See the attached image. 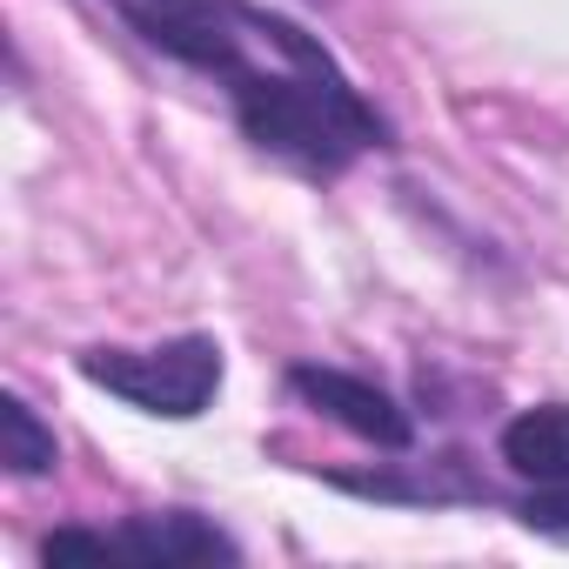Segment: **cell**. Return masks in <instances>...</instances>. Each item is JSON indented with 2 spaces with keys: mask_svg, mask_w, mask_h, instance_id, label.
I'll return each instance as SVG.
<instances>
[{
  "mask_svg": "<svg viewBox=\"0 0 569 569\" xmlns=\"http://www.w3.org/2000/svg\"><path fill=\"white\" fill-rule=\"evenodd\" d=\"M234 121L241 134L274 154V161H289L316 181H336L349 174L369 148H389V121L376 114V101L336 68V54L296 28L289 14H274L268 28V54L261 68H248L234 88Z\"/></svg>",
  "mask_w": 569,
  "mask_h": 569,
  "instance_id": "cell-1",
  "label": "cell"
},
{
  "mask_svg": "<svg viewBox=\"0 0 569 569\" xmlns=\"http://www.w3.org/2000/svg\"><path fill=\"white\" fill-rule=\"evenodd\" d=\"M221 342L214 336H174L154 349H81V376L108 396H121L141 416L194 422L221 389Z\"/></svg>",
  "mask_w": 569,
  "mask_h": 569,
  "instance_id": "cell-2",
  "label": "cell"
},
{
  "mask_svg": "<svg viewBox=\"0 0 569 569\" xmlns=\"http://www.w3.org/2000/svg\"><path fill=\"white\" fill-rule=\"evenodd\" d=\"M289 389H296L309 409H322L329 422H342L349 436H362V442H376V449H389V456H402V449L416 442L409 409H402L389 389H376L369 376H349V369H329V362H296V369H289Z\"/></svg>",
  "mask_w": 569,
  "mask_h": 569,
  "instance_id": "cell-3",
  "label": "cell"
},
{
  "mask_svg": "<svg viewBox=\"0 0 569 569\" xmlns=\"http://www.w3.org/2000/svg\"><path fill=\"white\" fill-rule=\"evenodd\" d=\"M114 549L121 556H141V562H241V542L221 536L208 516L194 509H161V516H128L114 529Z\"/></svg>",
  "mask_w": 569,
  "mask_h": 569,
  "instance_id": "cell-4",
  "label": "cell"
},
{
  "mask_svg": "<svg viewBox=\"0 0 569 569\" xmlns=\"http://www.w3.org/2000/svg\"><path fill=\"white\" fill-rule=\"evenodd\" d=\"M496 456L509 476H522L529 489L536 482H569V402H536V409H516L496 436Z\"/></svg>",
  "mask_w": 569,
  "mask_h": 569,
  "instance_id": "cell-5",
  "label": "cell"
},
{
  "mask_svg": "<svg viewBox=\"0 0 569 569\" xmlns=\"http://www.w3.org/2000/svg\"><path fill=\"white\" fill-rule=\"evenodd\" d=\"M0 462H8V476H48L61 462V442L28 396H0Z\"/></svg>",
  "mask_w": 569,
  "mask_h": 569,
  "instance_id": "cell-6",
  "label": "cell"
},
{
  "mask_svg": "<svg viewBox=\"0 0 569 569\" xmlns=\"http://www.w3.org/2000/svg\"><path fill=\"white\" fill-rule=\"evenodd\" d=\"M516 522H522V529H536V536L569 542V482H536V489L516 502Z\"/></svg>",
  "mask_w": 569,
  "mask_h": 569,
  "instance_id": "cell-7",
  "label": "cell"
}]
</instances>
